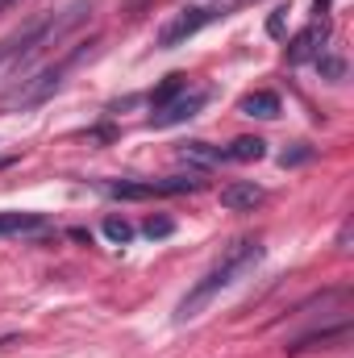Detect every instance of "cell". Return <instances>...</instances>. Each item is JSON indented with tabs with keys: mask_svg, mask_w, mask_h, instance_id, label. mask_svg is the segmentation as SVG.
Wrapping results in <instances>:
<instances>
[{
	"mask_svg": "<svg viewBox=\"0 0 354 358\" xmlns=\"http://www.w3.org/2000/svg\"><path fill=\"white\" fill-rule=\"evenodd\" d=\"M283 25H288V4H279V8L267 17V34H271V38H283Z\"/></svg>",
	"mask_w": 354,
	"mask_h": 358,
	"instance_id": "obj_15",
	"label": "cell"
},
{
	"mask_svg": "<svg viewBox=\"0 0 354 358\" xmlns=\"http://www.w3.org/2000/svg\"><path fill=\"white\" fill-rule=\"evenodd\" d=\"M171 229H176V221H171V217H150V221L142 225V234H146V238H167Z\"/></svg>",
	"mask_w": 354,
	"mask_h": 358,
	"instance_id": "obj_14",
	"label": "cell"
},
{
	"mask_svg": "<svg viewBox=\"0 0 354 358\" xmlns=\"http://www.w3.org/2000/svg\"><path fill=\"white\" fill-rule=\"evenodd\" d=\"M92 55H96V42H88V46H76V50H67V55H59L55 63L38 67L29 80H21L17 88L0 100V108H4V113H25V108H38V104H46L55 92L67 84V76H71V71H76L84 59H92Z\"/></svg>",
	"mask_w": 354,
	"mask_h": 358,
	"instance_id": "obj_3",
	"label": "cell"
},
{
	"mask_svg": "<svg viewBox=\"0 0 354 358\" xmlns=\"http://www.w3.org/2000/svg\"><path fill=\"white\" fill-rule=\"evenodd\" d=\"M88 17H92V0H71V4H63L59 13H46V17L29 21L25 29L0 38V76H4V71H21V67H29L34 59H42L46 50H55V46H59L63 38H71Z\"/></svg>",
	"mask_w": 354,
	"mask_h": 358,
	"instance_id": "obj_1",
	"label": "cell"
},
{
	"mask_svg": "<svg viewBox=\"0 0 354 358\" xmlns=\"http://www.w3.org/2000/svg\"><path fill=\"white\" fill-rule=\"evenodd\" d=\"M46 229L50 221L38 213H0V238H38Z\"/></svg>",
	"mask_w": 354,
	"mask_h": 358,
	"instance_id": "obj_7",
	"label": "cell"
},
{
	"mask_svg": "<svg viewBox=\"0 0 354 358\" xmlns=\"http://www.w3.org/2000/svg\"><path fill=\"white\" fill-rule=\"evenodd\" d=\"M317 67H321L330 80H342V76H346V63H342V59H317Z\"/></svg>",
	"mask_w": 354,
	"mask_h": 358,
	"instance_id": "obj_17",
	"label": "cell"
},
{
	"mask_svg": "<svg viewBox=\"0 0 354 358\" xmlns=\"http://www.w3.org/2000/svg\"><path fill=\"white\" fill-rule=\"evenodd\" d=\"M183 88H187V80H183V76H167L159 88L150 92V104H155V113H159V108H167L176 96H183Z\"/></svg>",
	"mask_w": 354,
	"mask_h": 358,
	"instance_id": "obj_12",
	"label": "cell"
},
{
	"mask_svg": "<svg viewBox=\"0 0 354 358\" xmlns=\"http://www.w3.org/2000/svg\"><path fill=\"white\" fill-rule=\"evenodd\" d=\"M25 0H0V13H13V8H21Z\"/></svg>",
	"mask_w": 354,
	"mask_h": 358,
	"instance_id": "obj_20",
	"label": "cell"
},
{
	"mask_svg": "<svg viewBox=\"0 0 354 358\" xmlns=\"http://www.w3.org/2000/svg\"><path fill=\"white\" fill-rule=\"evenodd\" d=\"M179 159L183 163H196V167H213V163L225 159V150H213L208 142H183L179 146Z\"/></svg>",
	"mask_w": 354,
	"mask_h": 358,
	"instance_id": "obj_11",
	"label": "cell"
},
{
	"mask_svg": "<svg viewBox=\"0 0 354 358\" xmlns=\"http://www.w3.org/2000/svg\"><path fill=\"white\" fill-rule=\"evenodd\" d=\"M204 100H208V92H192V96H176V100H171L167 108H159V113H155V125L163 129V125H179V121L196 117Z\"/></svg>",
	"mask_w": 354,
	"mask_h": 358,
	"instance_id": "obj_8",
	"label": "cell"
},
{
	"mask_svg": "<svg viewBox=\"0 0 354 358\" xmlns=\"http://www.w3.org/2000/svg\"><path fill=\"white\" fill-rule=\"evenodd\" d=\"M246 4H255V0H213L208 13H213V17H229L234 8H246Z\"/></svg>",
	"mask_w": 354,
	"mask_h": 358,
	"instance_id": "obj_16",
	"label": "cell"
},
{
	"mask_svg": "<svg viewBox=\"0 0 354 358\" xmlns=\"http://www.w3.org/2000/svg\"><path fill=\"white\" fill-rule=\"evenodd\" d=\"M325 42H330V17H317L309 29H300L288 46V63H309V59H321L325 55Z\"/></svg>",
	"mask_w": 354,
	"mask_h": 358,
	"instance_id": "obj_5",
	"label": "cell"
},
{
	"mask_svg": "<svg viewBox=\"0 0 354 358\" xmlns=\"http://www.w3.org/2000/svg\"><path fill=\"white\" fill-rule=\"evenodd\" d=\"M246 117H259V121H271V117H279L283 113V104H279V96L275 92H250V96H242V104H238Z\"/></svg>",
	"mask_w": 354,
	"mask_h": 358,
	"instance_id": "obj_9",
	"label": "cell"
},
{
	"mask_svg": "<svg viewBox=\"0 0 354 358\" xmlns=\"http://www.w3.org/2000/svg\"><path fill=\"white\" fill-rule=\"evenodd\" d=\"M259 263H263V242H259V238H238V242L213 263V267L187 287V296L179 300V308H176V321L179 325H183V321H196V317H200V313H204V308L229 287V283H238L246 271H255Z\"/></svg>",
	"mask_w": 354,
	"mask_h": 358,
	"instance_id": "obj_2",
	"label": "cell"
},
{
	"mask_svg": "<svg viewBox=\"0 0 354 358\" xmlns=\"http://www.w3.org/2000/svg\"><path fill=\"white\" fill-rule=\"evenodd\" d=\"M208 21H217V17L208 13V4H204V8H200V4H187L183 13H176V21L159 34V46H163V50H176V46H183L187 38H196Z\"/></svg>",
	"mask_w": 354,
	"mask_h": 358,
	"instance_id": "obj_4",
	"label": "cell"
},
{
	"mask_svg": "<svg viewBox=\"0 0 354 358\" xmlns=\"http://www.w3.org/2000/svg\"><path fill=\"white\" fill-rule=\"evenodd\" d=\"M313 13H317V17H325V13H330V0H313Z\"/></svg>",
	"mask_w": 354,
	"mask_h": 358,
	"instance_id": "obj_19",
	"label": "cell"
},
{
	"mask_svg": "<svg viewBox=\"0 0 354 358\" xmlns=\"http://www.w3.org/2000/svg\"><path fill=\"white\" fill-rule=\"evenodd\" d=\"M263 200H267V192L259 183H250V179H234V183L221 187V204H225L229 213H255Z\"/></svg>",
	"mask_w": 354,
	"mask_h": 358,
	"instance_id": "obj_6",
	"label": "cell"
},
{
	"mask_svg": "<svg viewBox=\"0 0 354 358\" xmlns=\"http://www.w3.org/2000/svg\"><path fill=\"white\" fill-rule=\"evenodd\" d=\"M104 238L125 246V242L134 238V225H129V221H121V217H108V221H104Z\"/></svg>",
	"mask_w": 354,
	"mask_h": 358,
	"instance_id": "obj_13",
	"label": "cell"
},
{
	"mask_svg": "<svg viewBox=\"0 0 354 358\" xmlns=\"http://www.w3.org/2000/svg\"><path fill=\"white\" fill-rule=\"evenodd\" d=\"M263 155H267L263 138H234L229 150H225V159H234V163H259Z\"/></svg>",
	"mask_w": 354,
	"mask_h": 358,
	"instance_id": "obj_10",
	"label": "cell"
},
{
	"mask_svg": "<svg viewBox=\"0 0 354 358\" xmlns=\"http://www.w3.org/2000/svg\"><path fill=\"white\" fill-rule=\"evenodd\" d=\"M304 159H309V146H304V142H300V150H283V155H279V163H283V167H292V163H304Z\"/></svg>",
	"mask_w": 354,
	"mask_h": 358,
	"instance_id": "obj_18",
	"label": "cell"
}]
</instances>
